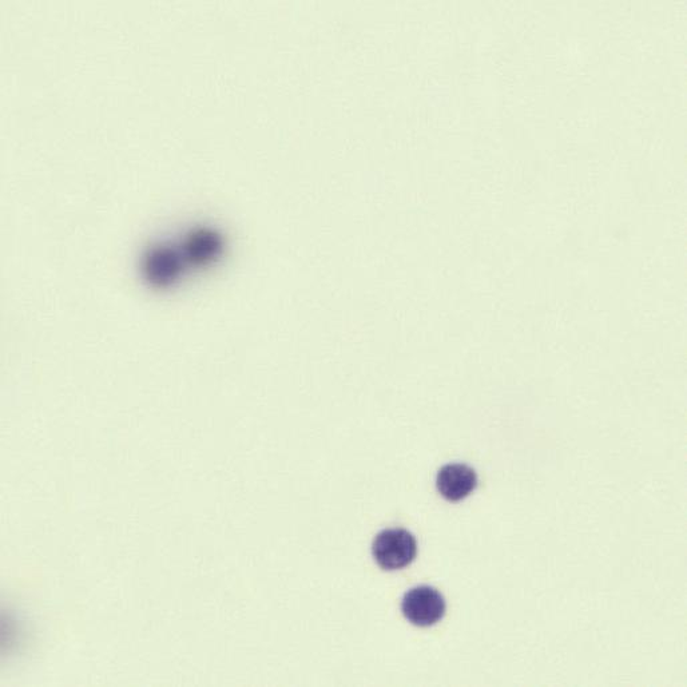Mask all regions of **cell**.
I'll return each instance as SVG.
<instances>
[{
	"label": "cell",
	"instance_id": "cell-1",
	"mask_svg": "<svg viewBox=\"0 0 687 687\" xmlns=\"http://www.w3.org/2000/svg\"><path fill=\"white\" fill-rule=\"evenodd\" d=\"M373 558L383 570L404 569L415 561L418 542L415 536L403 528L381 531L372 546Z\"/></svg>",
	"mask_w": 687,
	"mask_h": 687
},
{
	"label": "cell",
	"instance_id": "cell-2",
	"mask_svg": "<svg viewBox=\"0 0 687 687\" xmlns=\"http://www.w3.org/2000/svg\"><path fill=\"white\" fill-rule=\"evenodd\" d=\"M401 610L412 625L434 626L446 614V601L434 587L419 586L404 595Z\"/></svg>",
	"mask_w": 687,
	"mask_h": 687
},
{
	"label": "cell",
	"instance_id": "cell-3",
	"mask_svg": "<svg viewBox=\"0 0 687 687\" xmlns=\"http://www.w3.org/2000/svg\"><path fill=\"white\" fill-rule=\"evenodd\" d=\"M182 261L184 258L177 250L169 246H158L145 257L146 279L154 287H169L180 277Z\"/></svg>",
	"mask_w": 687,
	"mask_h": 687
},
{
	"label": "cell",
	"instance_id": "cell-4",
	"mask_svg": "<svg viewBox=\"0 0 687 687\" xmlns=\"http://www.w3.org/2000/svg\"><path fill=\"white\" fill-rule=\"evenodd\" d=\"M436 486L448 502H460L478 487V476L466 464H447L439 471Z\"/></svg>",
	"mask_w": 687,
	"mask_h": 687
},
{
	"label": "cell",
	"instance_id": "cell-5",
	"mask_svg": "<svg viewBox=\"0 0 687 687\" xmlns=\"http://www.w3.org/2000/svg\"><path fill=\"white\" fill-rule=\"evenodd\" d=\"M221 238L210 230H198L188 238L185 244L184 256L193 264H206L214 260L221 252Z\"/></svg>",
	"mask_w": 687,
	"mask_h": 687
}]
</instances>
